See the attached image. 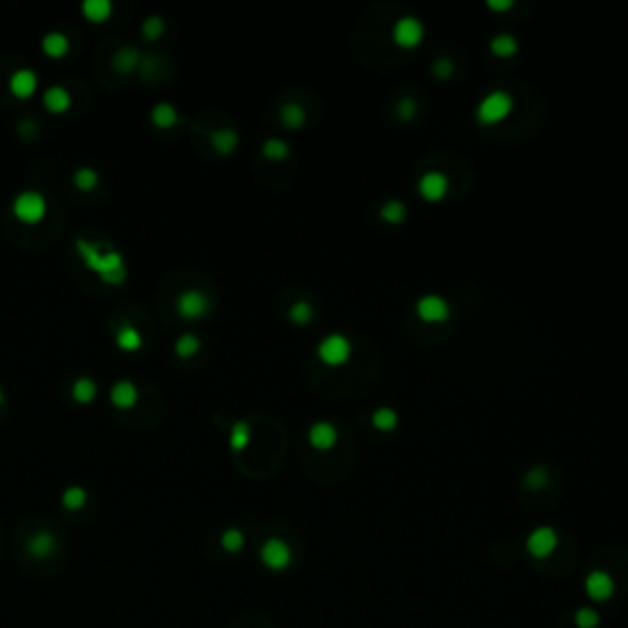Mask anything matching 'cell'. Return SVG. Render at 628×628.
<instances>
[{"label":"cell","mask_w":628,"mask_h":628,"mask_svg":"<svg viewBox=\"0 0 628 628\" xmlns=\"http://www.w3.org/2000/svg\"><path fill=\"white\" fill-rule=\"evenodd\" d=\"M74 246H77V251H79V255H82L84 263H86L89 268L103 280V283L118 285L128 278L123 253L111 248L108 243H96V241H89V238H77Z\"/></svg>","instance_id":"6da1fadb"},{"label":"cell","mask_w":628,"mask_h":628,"mask_svg":"<svg viewBox=\"0 0 628 628\" xmlns=\"http://www.w3.org/2000/svg\"><path fill=\"white\" fill-rule=\"evenodd\" d=\"M13 214L25 223H40L47 214V199L42 191L25 189L13 199Z\"/></svg>","instance_id":"7a4b0ae2"},{"label":"cell","mask_w":628,"mask_h":628,"mask_svg":"<svg viewBox=\"0 0 628 628\" xmlns=\"http://www.w3.org/2000/svg\"><path fill=\"white\" fill-rule=\"evenodd\" d=\"M510 108H513V99H510L508 91H491L478 106L476 118L478 123H498L510 113Z\"/></svg>","instance_id":"3957f363"},{"label":"cell","mask_w":628,"mask_h":628,"mask_svg":"<svg viewBox=\"0 0 628 628\" xmlns=\"http://www.w3.org/2000/svg\"><path fill=\"white\" fill-rule=\"evenodd\" d=\"M260 560H263V565L268 569L280 572V569L290 567L292 550L285 540H280V537H270V540H265L263 547H260Z\"/></svg>","instance_id":"277c9868"},{"label":"cell","mask_w":628,"mask_h":628,"mask_svg":"<svg viewBox=\"0 0 628 628\" xmlns=\"http://www.w3.org/2000/svg\"><path fill=\"white\" fill-rule=\"evenodd\" d=\"M349 354H351V344L342 334H332V337H327L319 344V359L329 366L344 364V361L349 359Z\"/></svg>","instance_id":"5b68a950"},{"label":"cell","mask_w":628,"mask_h":628,"mask_svg":"<svg viewBox=\"0 0 628 628\" xmlns=\"http://www.w3.org/2000/svg\"><path fill=\"white\" fill-rule=\"evenodd\" d=\"M177 312L184 319H199L209 312V300L201 290H184L177 297Z\"/></svg>","instance_id":"8992f818"},{"label":"cell","mask_w":628,"mask_h":628,"mask_svg":"<svg viewBox=\"0 0 628 628\" xmlns=\"http://www.w3.org/2000/svg\"><path fill=\"white\" fill-rule=\"evenodd\" d=\"M557 547V533L552 528H535L533 533L528 535V552L537 560L542 557H550Z\"/></svg>","instance_id":"52a82bcc"},{"label":"cell","mask_w":628,"mask_h":628,"mask_svg":"<svg viewBox=\"0 0 628 628\" xmlns=\"http://www.w3.org/2000/svg\"><path fill=\"white\" fill-rule=\"evenodd\" d=\"M584 589H587V597L592 601H609L611 594H614V579L601 569H594L584 579Z\"/></svg>","instance_id":"ba28073f"},{"label":"cell","mask_w":628,"mask_h":628,"mask_svg":"<svg viewBox=\"0 0 628 628\" xmlns=\"http://www.w3.org/2000/svg\"><path fill=\"white\" fill-rule=\"evenodd\" d=\"M422 23H420L417 18H413V15H408V18H400L396 23V30H393V37H396V42L400 47H415L420 40H422Z\"/></svg>","instance_id":"9c48e42d"},{"label":"cell","mask_w":628,"mask_h":628,"mask_svg":"<svg viewBox=\"0 0 628 628\" xmlns=\"http://www.w3.org/2000/svg\"><path fill=\"white\" fill-rule=\"evenodd\" d=\"M417 314L425 322H444L449 317V305L437 295H425L417 302Z\"/></svg>","instance_id":"30bf717a"},{"label":"cell","mask_w":628,"mask_h":628,"mask_svg":"<svg viewBox=\"0 0 628 628\" xmlns=\"http://www.w3.org/2000/svg\"><path fill=\"white\" fill-rule=\"evenodd\" d=\"M447 187H449V182H447V177L442 172H425L422 179H420V184H417L420 194H422L425 199H430V201L442 199V196L447 194Z\"/></svg>","instance_id":"8fae6325"},{"label":"cell","mask_w":628,"mask_h":628,"mask_svg":"<svg viewBox=\"0 0 628 628\" xmlns=\"http://www.w3.org/2000/svg\"><path fill=\"white\" fill-rule=\"evenodd\" d=\"M10 91L20 96V99H28V96L37 91V74L28 67L13 72V77H10Z\"/></svg>","instance_id":"7c38bea8"},{"label":"cell","mask_w":628,"mask_h":628,"mask_svg":"<svg viewBox=\"0 0 628 628\" xmlns=\"http://www.w3.org/2000/svg\"><path fill=\"white\" fill-rule=\"evenodd\" d=\"M111 400L118 408H133L138 403V388L133 381H116L111 386Z\"/></svg>","instance_id":"4fadbf2b"},{"label":"cell","mask_w":628,"mask_h":628,"mask_svg":"<svg viewBox=\"0 0 628 628\" xmlns=\"http://www.w3.org/2000/svg\"><path fill=\"white\" fill-rule=\"evenodd\" d=\"M42 101H45V106L50 111H55V113H62V111H67L69 106H72V94H69L64 86H60V84H52V86L45 89V94H42Z\"/></svg>","instance_id":"5bb4252c"},{"label":"cell","mask_w":628,"mask_h":628,"mask_svg":"<svg viewBox=\"0 0 628 628\" xmlns=\"http://www.w3.org/2000/svg\"><path fill=\"white\" fill-rule=\"evenodd\" d=\"M55 535L47 533V530H40V533H35L28 540V552L32 557H37V560H42V557H50L55 552Z\"/></svg>","instance_id":"9a60e30c"},{"label":"cell","mask_w":628,"mask_h":628,"mask_svg":"<svg viewBox=\"0 0 628 628\" xmlns=\"http://www.w3.org/2000/svg\"><path fill=\"white\" fill-rule=\"evenodd\" d=\"M116 344L120 346V349L125 351H135L142 346V334L138 327H133L130 322H123L118 327V332H116Z\"/></svg>","instance_id":"2e32d148"},{"label":"cell","mask_w":628,"mask_h":628,"mask_svg":"<svg viewBox=\"0 0 628 628\" xmlns=\"http://www.w3.org/2000/svg\"><path fill=\"white\" fill-rule=\"evenodd\" d=\"M42 50L50 57H64L69 52V37L60 30H52L42 37Z\"/></svg>","instance_id":"e0dca14e"},{"label":"cell","mask_w":628,"mask_h":628,"mask_svg":"<svg viewBox=\"0 0 628 628\" xmlns=\"http://www.w3.org/2000/svg\"><path fill=\"white\" fill-rule=\"evenodd\" d=\"M310 442H312L314 447H317V449H329V447L337 442V430H334V425H329V422L312 425Z\"/></svg>","instance_id":"ac0fdd59"},{"label":"cell","mask_w":628,"mask_h":628,"mask_svg":"<svg viewBox=\"0 0 628 628\" xmlns=\"http://www.w3.org/2000/svg\"><path fill=\"white\" fill-rule=\"evenodd\" d=\"M140 52L135 50V47H123V50H118L113 55V69L120 74H128L133 72V69L140 67Z\"/></svg>","instance_id":"d6986e66"},{"label":"cell","mask_w":628,"mask_h":628,"mask_svg":"<svg viewBox=\"0 0 628 628\" xmlns=\"http://www.w3.org/2000/svg\"><path fill=\"white\" fill-rule=\"evenodd\" d=\"M177 118H179L177 108H174L172 103H167V101H162V103H155V106H152V111H150V120L157 128L174 125V123H177Z\"/></svg>","instance_id":"ffe728a7"},{"label":"cell","mask_w":628,"mask_h":628,"mask_svg":"<svg viewBox=\"0 0 628 628\" xmlns=\"http://www.w3.org/2000/svg\"><path fill=\"white\" fill-rule=\"evenodd\" d=\"M209 138H211V145H214L221 155H228V152L238 145V133L231 130V128H219V130H214Z\"/></svg>","instance_id":"44dd1931"},{"label":"cell","mask_w":628,"mask_h":628,"mask_svg":"<svg viewBox=\"0 0 628 628\" xmlns=\"http://www.w3.org/2000/svg\"><path fill=\"white\" fill-rule=\"evenodd\" d=\"M82 10L91 23H103L113 13V5H111V0H84Z\"/></svg>","instance_id":"7402d4cb"},{"label":"cell","mask_w":628,"mask_h":628,"mask_svg":"<svg viewBox=\"0 0 628 628\" xmlns=\"http://www.w3.org/2000/svg\"><path fill=\"white\" fill-rule=\"evenodd\" d=\"M96 391H99V388H96V381H94V378H89V376L77 378V381H74V386H72V396H74V400H77V403L94 400Z\"/></svg>","instance_id":"603a6c76"},{"label":"cell","mask_w":628,"mask_h":628,"mask_svg":"<svg viewBox=\"0 0 628 628\" xmlns=\"http://www.w3.org/2000/svg\"><path fill=\"white\" fill-rule=\"evenodd\" d=\"M199 346H201L199 337H196V334H191V332H187V334H182L177 342H174V354H177L179 359H191V356L199 351Z\"/></svg>","instance_id":"cb8c5ba5"},{"label":"cell","mask_w":628,"mask_h":628,"mask_svg":"<svg viewBox=\"0 0 628 628\" xmlns=\"http://www.w3.org/2000/svg\"><path fill=\"white\" fill-rule=\"evenodd\" d=\"M62 503H64V508H69V510L84 508V505H86V488H84V486H69V488H64Z\"/></svg>","instance_id":"d4e9b609"},{"label":"cell","mask_w":628,"mask_h":628,"mask_svg":"<svg viewBox=\"0 0 628 628\" xmlns=\"http://www.w3.org/2000/svg\"><path fill=\"white\" fill-rule=\"evenodd\" d=\"M280 118H283V123L287 128H300L305 123V111L297 103H285L283 111H280Z\"/></svg>","instance_id":"484cf974"},{"label":"cell","mask_w":628,"mask_h":628,"mask_svg":"<svg viewBox=\"0 0 628 628\" xmlns=\"http://www.w3.org/2000/svg\"><path fill=\"white\" fill-rule=\"evenodd\" d=\"M243 545H246V535H243L241 530H238V528L223 530V535H221V547H223V550H226V552H238Z\"/></svg>","instance_id":"4316f807"},{"label":"cell","mask_w":628,"mask_h":628,"mask_svg":"<svg viewBox=\"0 0 628 628\" xmlns=\"http://www.w3.org/2000/svg\"><path fill=\"white\" fill-rule=\"evenodd\" d=\"M74 184H77L79 189H94L96 184H99V172H96L94 167H79L77 172H74Z\"/></svg>","instance_id":"83f0119b"},{"label":"cell","mask_w":628,"mask_h":628,"mask_svg":"<svg viewBox=\"0 0 628 628\" xmlns=\"http://www.w3.org/2000/svg\"><path fill=\"white\" fill-rule=\"evenodd\" d=\"M228 442H231L233 449H243V447L251 442V427H248V422H236L231 427V437H228Z\"/></svg>","instance_id":"f1b7e54d"},{"label":"cell","mask_w":628,"mask_h":628,"mask_svg":"<svg viewBox=\"0 0 628 628\" xmlns=\"http://www.w3.org/2000/svg\"><path fill=\"white\" fill-rule=\"evenodd\" d=\"M491 50L496 52V55H501V57H508V55H513V52L518 50V42H515L513 35H496L491 40Z\"/></svg>","instance_id":"f546056e"},{"label":"cell","mask_w":628,"mask_h":628,"mask_svg":"<svg viewBox=\"0 0 628 628\" xmlns=\"http://www.w3.org/2000/svg\"><path fill=\"white\" fill-rule=\"evenodd\" d=\"M287 152H290V147H287V142L280 140V138H270L263 145V155L268 159H285Z\"/></svg>","instance_id":"4dcf8cb0"},{"label":"cell","mask_w":628,"mask_h":628,"mask_svg":"<svg viewBox=\"0 0 628 628\" xmlns=\"http://www.w3.org/2000/svg\"><path fill=\"white\" fill-rule=\"evenodd\" d=\"M374 425L378 430H383V432H386V430H393L398 425V415H396V410H391V408H378L376 413H374Z\"/></svg>","instance_id":"1f68e13d"},{"label":"cell","mask_w":628,"mask_h":628,"mask_svg":"<svg viewBox=\"0 0 628 628\" xmlns=\"http://www.w3.org/2000/svg\"><path fill=\"white\" fill-rule=\"evenodd\" d=\"M574 624H577V628H597L601 624V616L594 609L584 606V609H577V614H574Z\"/></svg>","instance_id":"d6a6232c"},{"label":"cell","mask_w":628,"mask_h":628,"mask_svg":"<svg viewBox=\"0 0 628 628\" xmlns=\"http://www.w3.org/2000/svg\"><path fill=\"white\" fill-rule=\"evenodd\" d=\"M162 32H164V20L159 18V15H147V18L142 20V35H145L147 40H157Z\"/></svg>","instance_id":"836d02e7"},{"label":"cell","mask_w":628,"mask_h":628,"mask_svg":"<svg viewBox=\"0 0 628 628\" xmlns=\"http://www.w3.org/2000/svg\"><path fill=\"white\" fill-rule=\"evenodd\" d=\"M381 216L391 223H398V221L405 219V206H403L400 201H388V204H383Z\"/></svg>","instance_id":"e575fe53"},{"label":"cell","mask_w":628,"mask_h":628,"mask_svg":"<svg viewBox=\"0 0 628 628\" xmlns=\"http://www.w3.org/2000/svg\"><path fill=\"white\" fill-rule=\"evenodd\" d=\"M290 319L297 324H305L312 319V305L310 302H295V305L290 307Z\"/></svg>","instance_id":"d590c367"},{"label":"cell","mask_w":628,"mask_h":628,"mask_svg":"<svg viewBox=\"0 0 628 628\" xmlns=\"http://www.w3.org/2000/svg\"><path fill=\"white\" fill-rule=\"evenodd\" d=\"M545 481H547V473H545V469H530L528 473H525V483H528L530 488H540V486H545Z\"/></svg>","instance_id":"8d00e7d4"},{"label":"cell","mask_w":628,"mask_h":628,"mask_svg":"<svg viewBox=\"0 0 628 628\" xmlns=\"http://www.w3.org/2000/svg\"><path fill=\"white\" fill-rule=\"evenodd\" d=\"M413 113H415L413 99H403L400 103H398V116H400L403 120H410V118H413Z\"/></svg>","instance_id":"74e56055"},{"label":"cell","mask_w":628,"mask_h":628,"mask_svg":"<svg viewBox=\"0 0 628 628\" xmlns=\"http://www.w3.org/2000/svg\"><path fill=\"white\" fill-rule=\"evenodd\" d=\"M434 74H437V79H449L452 74V62L447 60V57H442V60L434 62Z\"/></svg>","instance_id":"f35d334b"},{"label":"cell","mask_w":628,"mask_h":628,"mask_svg":"<svg viewBox=\"0 0 628 628\" xmlns=\"http://www.w3.org/2000/svg\"><path fill=\"white\" fill-rule=\"evenodd\" d=\"M18 128H20V133H23V135H28V138H30L32 133H35V128H37V125H35V120H32V118H25Z\"/></svg>","instance_id":"ab89813d"},{"label":"cell","mask_w":628,"mask_h":628,"mask_svg":"<svg viewBox=\"0 0 628 628\" xmlns=\"http://www.w3.org/2000/svg\"><path fill=\"white\" fill-rule=\"evenodd\" d=\"M488 5L496 10H505V8H510V0H501V3H498V0H488Z\"/></svg>","instance_id":"60d3db41"},{"label":"cell","mask_w":628,"mask_h":628,"mask_svg":"<svg viewBox=\"0 0 628 628\" xmlns=\"http://www.w3.org/2000/svg\"><path fill=\"white\" fill-rule=\"evenodd\" d=\"M3 400H5V393H3V388H0V405H3Z\"/></svg>","instance_id":"b9f144b4"}]
</instances>
